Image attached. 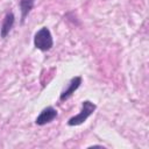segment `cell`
<instances>
[{"mask_svg": "<svg viewBox=\"0 0 149 149\" xmlns=\"http://www.w3.org/2000/svg\"><path fill=\"white\" fill-rule=\"evenodd\" d=\"M34 45L36 49L41 51H48L54 45V38L51 31L47 27H42L35 33L34 36Z\"/></svg>", "mask_w": 149, "mask_h": 149, "instance_id": "1", "label": "cell"}, {"mask_svg": "<svg viewBox=\"0 0 149 149\" xmlns=\"http://www.w3.org/2000/svg\"><path fill=\"white\" fill-rule=\"evenodd\" d=\"M95 108H97L95 104H93V102L90 101V100H84L83 104H81V109H80V112H79L77 115L70 118L69 121H68V125H69V126H79V125L84 123V122L93 114V112L95 111Z\"/></svg>", "mask_w": 149, "mask_h": 149, "instance_id": "2", "label": "cell"}, {"mask_svg": "<svg viewBox=\"0 0 149 149\" xmlns=\"http://www.w3.org/2000/svg\"><path fill=\"white\" fill-rule=\"evenodd\" d=\"M81 81H83V79H81L80 76H76V77L71 78V80L68 83L66 87L62 91V93H61V95H59V100H61V101L68 100V99L79 88Z\"/></svg>", "mask_w": 149, "mask_h": 149, "instance_id": "3", "label": "cell"}, {"mask_svg": "<svg viewBox=\"0 0 149 149\" xmlns=\"http://www.w3.org/2000/svg\"><path fill=\"white\" fill-rule=\"evenodd\" d=\"M57 114H58L57 109H55L51 106H48L44 109H42V112L37 115V118L35 120V123L38 125V126H44L47 123H50L51 121H54L57 118Z\"/></svg>", "mask_w": 149, "mask_h": 149, "instance_id": "4", "label": "cell"}, {"mask_svg": "<svg viewBox=\"0 0 149 149\" xmlns=\"http://www.w3.org/2000/svg\"><path fill=\"white\" fill-rule=\"evenodd\" d=\"M14 22H15V16L13 14V12H8L3 20H2V23H1V27H0V36L1 38H6L7 35L9 34V31L12 30L13 26H14Z\"/></svg>", "mask_w": 149, "mask_h": 149, "instance_id": "5", "label": "cell"}, {"mask_svg": "<svg viewBox=\"0 0 149 149\" xmlns=\"http://www.w3.org/2000/svg\"><path fill=\"white\" fill-rule=\"evenodd\" d=\"M35 0H20V12H21V22L23 23L26 17L29 15L34 8Z\"/></svg>", "mask_w": 149, "mask_h": 149, "instance_id": "6", "label": "cell"}]
</instances>
